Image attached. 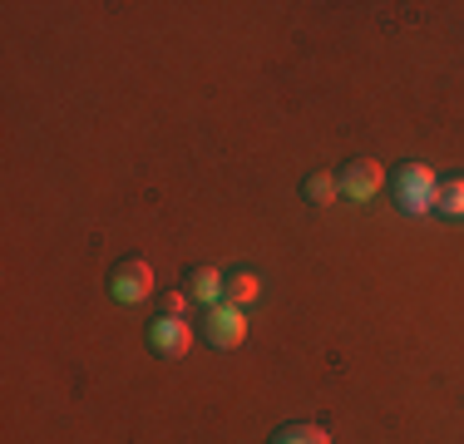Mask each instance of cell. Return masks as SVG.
Here are the masks:
<instances>
[{
    "label": "cell",
    "instance_id": "obj_1",
    "mask_svg": "<svg viewBox=\"0 0 464 444\" xmlns=\"http://www.w3.org/2000/svg\"><path fill=\"white\" fill-rule=\"evenodd\" d=\"M391 193H395V203H401L411 217H425V213H435L440 178H435L430 163H401V169L391 173Z\"/></svg>",
    "mask_w": 464,
    "mask_h": 444
},
{
    "label": "cell",
    "instance_id": "obj_2",
    "mask_svg": "<svg viewBox=\"0 0 464 444\" xmlns=\"http://www.w3.org/2000/svg\"><path fill=\"white\" fill-rule=\"evenodd\" d=\"M109 296H114V302H124V306L149 302V296H153V266L143 262V257H124L114 272H109Z\"/></svg>",
    "mask_w": 464,
    "mask_h": 444
},
{
    "label": "cell",
    "instance_id": "obj_3",
    "mask_svg": "<svg viewBox=\"0 0 464 444\" xmlns=\"http://www.w3.org/2000/svg\"><path fill=\"white\" fill-rule=\"evenodd\" d=\"M242 336H247V316H242V306L218 302V306L203 311V341L208 346L232 351V346H242Z\"/></svg>",
    "mask_w": 464,
    "mask_h": 444
},
{
    "label": "cell",
    "instance_id": "obj_4",
    "mask_svg": "<svg viewBox=\"0 0 464 444\" xmlns=\"http://www.w3.org/2000/svg\"><path fill=\"white\" fill-rule=\"evenodd\" d=\"M381 183H385V169L375 159H351L346 169L336 173V188L351 198V203H371V198L381 193Z\"/></svg>",
    "mask_w": 464,
    "mask_h": 444
},
{
    "label": "cell",
    "instance_id": "obj_5",
    "mask_svg": "<svg viewBox=\"0 0 464 444\" xmlns=\"http://www.w3.org/2000/svg\"><path fill=\"white\" fill-rule=\"evenodd\" d=\"M188 341H193V326L183 316H153L149 321V346L159 355H183Z\"/></svg>",
    "mask_w": 464,
    "mask_h": 444
},
{
    "label": "cell",
    "instance_id": "obj_6",
    "mask_svg": "<svg viewBox=\"0 0 464 444\" xmlns=\"http://www.w3.org/2000/svg\"><path fill=\"white\" fill-rule=\"evenodd\" d=\"M183 292H188V302L218 306L223 302V272L218 266H193V272H183Z\"/></svg>",
    "mask_w": 464,
    "mask_h": 444
},
{
    "label": "cell",
    "instance_id": "obj_7",
    "mask_svg": "<svg viewBox=\"0 0 464 444\" xmlns=\"http://www.w3.org/2000/svg\"><path fill=\"white\" fill-rule=\"evenodd\" d=\"M257 292H262V282H257V272H247V266H232V272L223 276V302H232V306L257 302Z\"/></svg>",
    "mask_w": 464,
    "mask_h": 444
},
{
    "label": "cell",
    "instance_id": "obj_8",
    "mask_svg": "<svg viewBox=\"0 0 464 444\" xmlns=\"http://www.w3.org/2000/svg\"><path fill=\"white\" fill-rule=\"evenodd\" d=\"M435 213L450 217V222H464V178H440Z\"/></svg>",
    "mask_w": 464,
    "mask_h": 444
},
{
    "label": "cell",
    "instance_id": "obj_9",
    "mask_svg": "<svg viewBox=\"0 0 464 444\" xmlns=\"http://www.w3.org/2000/svg\"><path fill=\"white\" fill-rule=\"evenodd\" d=\"M272 444H331V435L322 425H306V420H292V425H282Z\"/></svg>",
    "mask_w": 464,
    "mask_h": 444
},
{
    "label": "cell",
    "instance_id": "obj_10",
    "mask_svg": "<svg viewBox=\"0 0 464 444\" xmlns=\"http://www.w3.org/2000/svg\"><path fill=\"white\" fill-rule=\"evenodd\" d=\"M336 193H341V188H336V178H331V173H312V178L302 183V198H312L316 208H326Z\"/></svg>",
    "mask_w": 464,
    "mask_h": 444
},
{
    "label": "cell",
    "instance_id": "obj_11",
    "mask_svg": "<svg viewBox=\"0 0 464 444\" xmlns=\"http://www.w3.org/2000/svg\"><path fill=\"white\" fill-rule=\"evenodd\" d=\"M183 306H188V292H169V296H159V316H183Z\"/></svg>",
    "mask_w": 464,
    "mask_h": 444
}]
</instances>
